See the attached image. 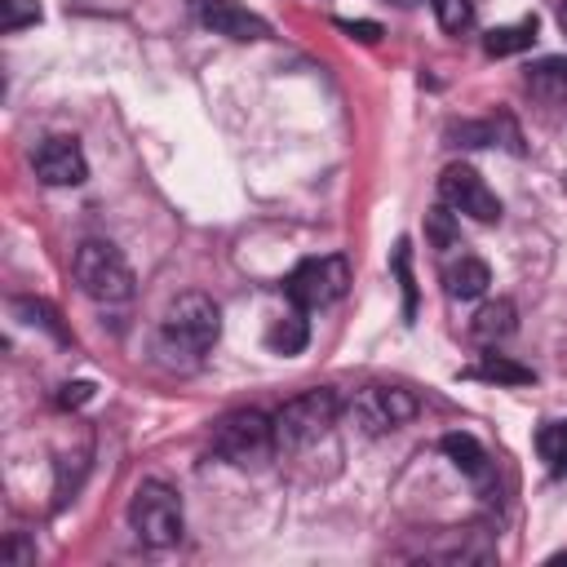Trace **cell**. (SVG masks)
I'll return each instance as SVG.
<instances>
[{"label": "cell", "instance_id": "1", "mask_svg": "<svg viewBox=\"0 0 567 567\" xmlns=\"http://www.w3.org/2000/svg\"><path fill=\"white\" fill-rule=\"evenodd\" d=\"M221 337V306L208 292H177L159 319L155 354L173 368H195Z\"/></svg>", "mask_w": 567, "mask_h": 567}, {"label": "cell", "instance_id": "2", "mask_svg": "<svg viewBox=\"0 0 567 567\" xmlns=\"http://www.w3.org/2000/svg\"><path fill=\"white\" fill-rule=\"evenodd\" d=\"M71 275L80 284V292L97 306H120L133 297V266L124 261V252L106 239H84L71 257Z\"/></svg>", "mask_w": 567, "mask_h": 567}, {"label": "cell", "instance_id": "3", "mask_svg": "<svg viewBox=\"0 0 567 567\" xmlns=\"http://www.w3.org/2000/svg\"><path fill=\"white\" fill-rule=\"evenodd\" d=\"M128 527L137 532V540L146 549H173L182 540V527H186L182 496L159 478H142L133 487V501H128Z\"/></svg>", "mask_w": 567, "mask_h": 567}, {"label": "cell", "instance_id": "4", "mask_svg": "<svg viewBox=\"0 0 567 567\" xmlns=\"http://www.w3.org/2000/svg\"><path fill=\"white\" fill-rule=\"evenodd\" d=\"M213 452L239 470L266 465L279 443H275V416L257 412V408H235L213 425Z\"/></svg>", "mask_w": 567, "mask_h": 567}, {"label": "cell", "instance_id": "5", "mask_svg": "<svg viewBox=\"0 0 567 567\" xmlns=\"http://www.w3.org/2000/svg\"><path fill=\"white\" fill-rule=\"evenodd\" d=\"M337 394L332 390H301L297 399H288L279 412H275V443L279 452H301L310 443H319L332 425H337Z\"/></svg>", "mask_w": 567, "mask_h": 567}, {"label": "cell", "instance_id": "6", "mask_svg": "<svg viewBox=\"0 0 567 567\" xmlns=\"http://www.w3.org/2000/svg\"><path fill=\"white\" fill-rule=\"evenodd\" d=\"M350 284V266L346 257H306L297 261V270L284 279V292L292 306L301 310H319V306H332Z\"/></svg>", "mask_w": 567, "mask_h": 567}, {"label": "cell", "instance_id": "7", "mask_svg": "<svg viewBox=\"0 0 567 567\" xmlns=\"http://www.w3.org/2000/svg\"><path fill=\"white\" fill-rule=\"evenodd\" d=\"M416 394L403 390V385H363L354 390L350 399V421L363 430V434H385V430H399L416 416Z\"/></svg>", "mask_w": 567, "mask_h": 567}, {"label": "cell", "instance_id": "8", "mask_svg": "<svg viewBox=\"0 0 567 567\" xmlns=\"http://www.w3.org/2000/svg\"><path fill=\"white\" fill-rule=\"evenodd\" d=\"M439 199H443L452 213H465V217H474V221H483V226L501 221V199H496V190H492L470 164H447V168L439 173Z\"/></svg>", "mask_w": 567, "mask_h": 567}, {"label": "cell", "instance_id": "9", "mask_svg": "<svg viewBox=\"0 0 567 567\" xmlns=\"http://www.w3.org/2000/svg\"><path fill=\"white\" fill-rule=\"evenodd\" d=\"M31 168L44 186H80L89 177V159L75 137H44L31 151Z\"/></svg>", "mask_w": 567, "mask_h": 567}, {"label": "cell", "instance_id": "10", "mask_svg": "<svg viewBox=\"0 0 567 567\" xmlns=\"http://www.w3.org/2000/svg\"><path fill=\"white\" fill-rule=\"evenodd\" d=\"M199 22L213 35H226L235 44H252V40H266L270 35V27L257 13H248L244 4H235V0H204L199 4Z\"/></svg>", "mask_w": 567, "mask_h": 567}, {"label": "cell", "instance_id": "11", "mask_svg": "<svg viewBox=\"0 0 567 567\" xmlns=\"http://www.w3.org/2000/svg\"><path fill=\"white\" fill-rule=\"evenodd\" d=\"M514 328H518V310H514V301H509V297L483 301V306L474 310V319H470V337H474V341H483V346L505 341Z\"/></svg>", "mask_w": 567, "mask_h": 567}, {"label": "cell", "instance_id": "12", "mask_svg": "<svg viewBox=\"0 0 567 567\" xmlns=\"http://www.w3.org/2000/svg\"><path fill=\"white\" fill-rule=\"evenodd\" d=\"M443 452H447V461L465 474V478H474V483H487V474H492V465H487V452H483V443L474 439V434H443Z\"/></svg>", "mask_w": 567, "mask_h": 567}, {"label": "cell", "instance_id": "13", "mask_svg": "<svg viewBox=\"0 0 567 567\" xmlns=\"http://www.w3.org/2000/svg\"><path fill=\"white\" fill-rule=\"evenodd\" d=\"M443 284H447V292H452V297L470 301V297H483V292H487L492 270H487V261H483V257H461V261H452V266L443 270Z\"/></svg>", "mask_w": 567, "mask_h": 567}, {"label": "cell", "instance_id": "14", "mask_svg": "<svg viewBox=\"0 0 567 567\" xmlns=\"http://www.w3.org/2000/svg\"><path fill=\"white\" fill-rule=\"evenodd\" d=\"M306 341H310V323H306V310H301V306H292L288 315H279V319L266 328V346H270L275 354H301Z\"/></svg>", "mask_w": 567, "mask_h": 567}, {"label": "cell", "instance_id": "15", "mask_svg": "<svg viewBox=\"0 0 567 567\" xmlns=\"http://www.w3.org/2000/svg\"><path fill=\"white\" fill-rule=\"evenodd\" d=\"M532 40H536V18H523V22H509V27H492L483 35V49L492 58H509V53L532 49Z\"/></svg>", "mask_w": 567, "mask_h": 567}, {"label": "cell", "instance_id": "16", "mask_svg": "<svg viewBox=\"0 0 567 567\" xmlns=\"http://www.w3.org/2000/svg\"><path fill=\"white\" fill-rule=\"evenodd\" d=\"M13 315H22V323H31V328H44L53 341H71V332H66V323L58 319V310L49 306V301H35V297H18L13 301Z\"/></svg>", "mask_w": 567, "mask_h": 567}, {"label": "cell", "instance_id": "17", "mask_svg": "<svg viewBox=\"0 0 567 567\" xmlns=\"http://www.w3.org/2000/svg\"><path fill=\"white\" fill-rule=\"evenodd\" d=\"M536 452L554 474H567V421H545L536 430Z\"/></svg>", "mask_w": 567, "mask_h": 567}, {"label": "cell", "instance_id": "18", "mask_svg": "<svg viewBox=\"0 0 567 567\" xmlns=\"http://www.w3.org/2000/svg\"><path fill=\"white\" fill-rule=\"evenodd\" d=\"M461 213H452L447 204H434V208H425V239L434 244V248H456L461 244V221H456Z\"/></svg>", "mask_w": 567, "mask_h": 567}, {"label": "cell", "instance_id": "19", "mask_svg": "<svg viewBox=\"0 0 567 567\" xmlns=\"http://www.w3.org/2000/svg\"><path fill=\"white\" fill-rule=\"evenodd\" d=\"M474 377L501 381V385H527V381H532V368H523V363H514V359H505V354H483V363L474 368Z\"/></svg>", "mask_w": 567, "mask_h": 567}, {"label": "cell", "instance_id": "20", "mask_svg": "<svg viewBox=\"0 0 567 567\" xmlns=\"http://www.w3.org/2000/svg\"><path fill=\"white\" fill-rule=\"evenodd\" d=\"M430 4H434L439 27L452 31V35H461V31L474 22V0H430Z\"/></svg>", "mask_w": 567, "mask_h": 567}, {"label": "cell", "instance_id": "21", "mask_svg": "<svg viewBox=\"0 0 567 567\" xmlns=\"http://www.w3.org/2000/svg\"><path fill=\"white\" fill-rule=\"evenodd\" d=\"M31 22H40L35 0H0V31H22Z\"/></svg>", "mask_w": 567, "mask_h": 567}, {"label": "cell", "instance_id": "22", "mask_svg": "<svg viewBox=\"0 0 567 567\" xmlns=\"http://www.w3.org/2000/svg\"><path fill=\"white\" fill-rule=\"evenodd\" d=\"M394 270H399V284H403V315L412 319V310H416V284H412V252H408V239H399V248H394Z\"/></svg>", "mask_w": 567, "mask_h": 567}, {"label": "cell", "instance_id": "23", "mask_svg": "<svg viewBox=\"0 0 567 567\" xmlns=\"http://www.w3.org/2000/svg\"><path fill=\"white\" fill-rule=\"evenodd\" d=\"M532 84H567V58H540L527 66Z\"/></svg>", "mask_w": 567, "mask_h": 567}, {"label": "cell", "instance_id": "24", "mask_svg": "<svg viewBox=\"0 0 567 567\" xmlns=\"http://www.w3.org/2000/svg\"><path fill=\"white\" fill-rule=\"evenodd\" d=\"M337 27L346 31V35H354V40H363V44H372V40H381V27L377 22H350V18H337Z\"/></svg>", "mask_w": 567, "mask_h": 567}, {"label": "cell", "instance_id": "25", "mask_svg": "<svg viewBox=\"0 0 567 567\" xmlns=\"http://www.w3.org/2000/svg\"><path fill=\"white\" fill-rule=\"evenodd\" d=\"M89 399H93V381H71V385H62V394H58L62 408H80V403H89Z\"/></svg>", "mask_w": 567, "mask_h": 567}, {"label": "cell", "instance_id": "26", "mask_svg": "<svg viewBox=\"0 0 567 567\" xmlns=\"http://www.w3.org/2000/svg\"><path fill=\"white\" fill-rule=\"evenodd\" d=\"M4 558L22 567V563H35V549H31V545H27L22 536H9V545H4Z\"/></svg>", "mask_w": 567, "mask_h": 567}, {"label": "cell", "instance_id": "27", "mask_svg": "<svg viewBox=\"0 0 567 567\" xmlns=\"http://www.w3.org/2000/svg\"><path fill=\"white\" fill-rule=\"evenodd\" d=\"M558 27H563V35H567V0L558 4Z\"/></svg>", "mask_w": 567, "mask_h": 567}, {"label": "cell", "instance_id": "28", "mask_svg": "<svg viewBox=\"0 0 567 567\" xmlns=\"http://www.w3.org/2000/svg\"><path fill=\"white\" fill-rule=\"evenodd\" d=\"M390 4H399V9H412V4H421V0H390Z\"/></svg>", "mask_w": 567, "mask_h": 567}]
</instances>
